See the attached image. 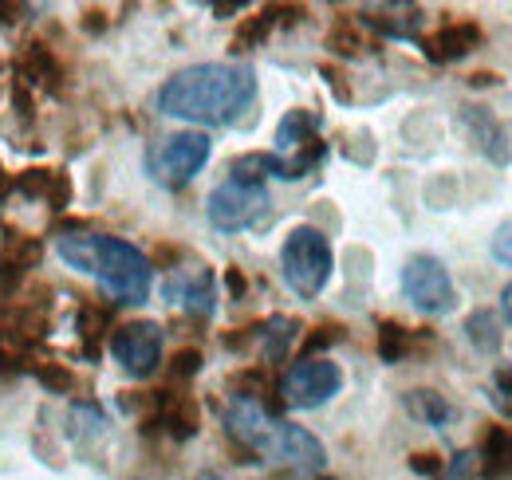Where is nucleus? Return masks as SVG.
<instances>
[{"label": "nucleus", "instance_id": "nucleus-31", "mask_svg": "<svg viewBox=\"0 0 512 480\" xmlns=\"http://www.w3.org/2000/svg\"><path fill=\"white\" fill-rule=\"evenodd\" d=\"M182 260V248L178 244H158L154 252H150V268H170V264H178Z\"/></svg>", "mask_w": 512, "mask_h": 480}, {"label": "nucleus", "instance_id": "nucleus-5", "mask_svg": "<svg viewBox=\"0 0 512 480\" xmlns=\"http://www.w3.org/2000/svg\"><path fill=\"white\" fill-rule=\"evenodd\" d=\"M213 142L201 130H182V134H166L146 150V174L158 181L162 189H182L190 185L201 166L209 162Z\"/></svg>", "mask_w": 512, "mask_h": 480}, {"label": "nucleus", "instance_id": "nucleus-38", "mask_svg": "<svg viewBox=\"0 0 512 480\" xmlns=\"http://www.w3.org/2000/svg\"><path fill=\"white\" fill-rule=\"evenodd\" d=\"M501 311H505V319L512 323V284L505 288V292H501Z\"/></svg>", "mask_w": 512, "mask_h": 480}, {"label": "nucleus", "instance_id": "nucleus-10", "mask_svg": "<svg viewBox=\"0 0 512 480\" xmlns=\"http://www.w3.org/2000/svg\"><path fill=\"white\" fill-rule=\"evenodd\" d=\"M166 300L178 303V307H186L190 315L197 319H209L213 315V307H217V280H213V272L209 268H190V272H174L170 280H166Z\"/></svg>", "mask_w": 512, "mask_h": 480}, {"label": "nucleus", "instance_id": "nucleus-12", "mask_svg": "<svg viewBox=\"0 0 512 480\" xmlns=\"http://www.w3.org/2000/svg\"><path fill=\"white\" fill-rule=\"evenodd\" d=\"M481 477L485 480H505L512 477V429L509 425H493L485 437H481Z\"/></svg>", "mask_w": 512, "mask_h": 480}, {"label": "nucleus", "instance_id": "nucleus-40", "mask_svg": "<svg viewBox=\"0 0 512 480\" xmlns=\"http://www.w3.org/2000/svg\"><path fill=\"white\" fill-rule=\"evenodd\" d=\"M193 480H225V477H217V473H197Z\"/></svg>", "mask_w": 512, "mask_h": 480}, {"label": "nucleus", "instance_id": "nucleus-36", "mask_svg": "<svg viewBox=\"0 0 512 480\" xmlns=\"http://www.w3.org/2000/svg\"><path fill=\"white\" fill-rule=\"evenodd\" d=\"M469 83L473 87H493V83H501V75L497 71H477V75H469Z\"/></svg>", "mask_w": 512, "mask_h": 480}, {"label": "nucleus", "instance_id": "nucleus-29", "mask_svg": "<svg viewBox=\"0 0 512 480\" xmlns=\"http://www.w3.org/2000/svg\"><path fill=\"white\" fill-rule=\"evenodd\" d=\"M67 197H71V181H67V174H60V170H56V174H52V185H48V197H44V201H48V205L60 213V209H67Z\"/></svg>", "mask_w": 512, "mask_h": 480}, {"label": "nucleus", "instance_id": "nucleus-27", "mask_svg": "<svg viewBox=\"0 0 512 480\" xmlns=\"http://www.w3.org/2000/svg\"><path fill=\"white\" fill-rule=\"evenodd\" d=\"M201 370V351H193V347H186V351H178L174 359H170V378H193Z\"/></svg>", "mask_w": 512, "mask_h": 480}, {"label": "nucleus", "instance_id": "nucleus-4", "mask_svg": "<svg viewBox=\"0 0 512 480\" xmlns=\"http://www.w3.org/2000/svg\"><path fill=\"white\" fill-rule=\"evenodd\" d=\"M280 268H284V280L296 296L312 300L320 296L331 280V268H335V256H331V244L320 229L312 225H296L288 237H284V248H280Z\"/></svg>", "mask_w": 512, "mask_h": 480}, {"label": "nucleus", "instance_id": "nucleus-35", "mask_svg": "<svg viewBox=\"0 0 512 480\" xmlns=\"http://www.w3.org/2000/svg\"><path fill=\"white\" fill-rule=\"evenodd\" d=\"M323 75L331 79V87H335V95H339V99H351V91H347V83H343V75H339L335 67H323Z\"/></svg>", "mask_w": 512, "mask_h": 480}, {"label": "nucleus", "instance_id": "nucleus-19", "mask_svg": "<svg viewBox=\"0 0 512 480\" xmlns=\"http://www.w3.org/2000/svg\"><path fill=\"white\" fill-rule=\"evenodd\" d=\"M410 351V331L394 319L379 323V359L383 362H402V355Z\"/></svg>", "mask_w": 512, "mask_h": 480}, {"label": "nucleus", "instance_id": "nucleus-9", "mask_svg": "<svg viewBox=\"0 0 512 480\" xmlns=\"http://www.w3.org/2000/svg\"><path fill=\"white\" fill-rule=\"evenodd\" d=\"M162 347H166V331L158 323H150V319L119 327L115 339H111V355L130 378H150L158 370V362H162Z\"/></svg>", "mask_w": 512, "mask_h": 480}, {"label": "nucleus", "instance_id": "nucleus-14", "mask_svg": "<svg viewBox=\"0 0 512 480\" xmlns=\"http://www.w3.org/2000/svg\"><path fill=\"white\" fill-rule=\"evenodd\" d=\"M363 24H371L383 36H414L422 24V12L418 8H367Z\"/></svg>", "mask_w": 512, "mask_h": 480}, {"label": "nucleus", "instance_id": "nucleus-2", "mask_svg": "<svg viewBox=\"0 0 512 480\" xmlns=\"http://www.w3.org/2000/svg\"><path fill=\"white\" fill-rule=\"evenodd\" d=\"M225 429H229V437L241 449L260 453L268 461H280V465H292L300 473H320L323 465H327V453H323L320 437H312L304 425L272 418L253 398H233L229 402Z\"/></svg>", "mask_w": 512, "mask_h": 480}, {"label": "nucleus", "instance_id": "nucleus-33", "mask_svg": "<svg viewBox=\"0 0 512 480\" xmlns=\"http://www.w3.org/2000/svg\"><path fill=\"white\" fill-rule=\"evenodd\" d=\"M225 284H229L233 300H245V292H249V280H245V272H241V268H229V272H225Z\"/></svg>", "mask_w": 512, "mask_h": 480}, {"label": "nucleus", "instance_id": "nucleus-41", "mask_svg": "<svg viewBox=\"0 0 512 480\" xmlns=\"http://www.w3.org/2000/svg\"><path fill=\"white\" fill-rule=\"evenodd\" d=\"M501 406H505V414L512 418V398H509V402H501Z\"/></svg>", "mask_w": 512, "mask_h": 480}, {"label": "nucleus", "instance_id": "nucleus-17", "mask_svg": "<svg viewBox=\"0 0 512 480\" xmlns=\"http://www.w3.org/2000/svg\"><path fill=\"white\" fill-rule=\"evenodd\" d=\"M296 331H300V323H296V319H288V315L268 319V323L260 327V335H264V359L268 362L284 359V355H288V347H292V339H296Z\"/></svg>", "mask_w": 512, "mask_h": 480}, {"label": "nucleus", "instance_id": "nucleus-23", "mask_svg": "<svg viewBox=\"0 0 512 480\" xmlns=\"http://www.w3.org/2000/svg\"><path fill=\"white\" fill-rule=\"evenodd\" d=\"M36 378H40V386H44L48 394H67V390L75 386V374L67 370L64 362H40V366H36Z\"/></svg>", "mask_w": 512, "mask_h": 480}, {"label": "nucleus", "instance_id": "nucleus-21", "mask_svg": "<svg viewBox=\"0 0 512 480\" xmlns=\"http://www.w3.org/2000/svg\"><path fill=\"white\" fill-rule=\"evenodd\" d=\"M107 319H111L107 307H95V303H83L79 307V335L87 339V351L91 355H95V339L107 331Z\"/></svg>", "mask_w": 512, "mask_h": 480}, {"label": "nucleus", "instance_id": "nucleus-28", "mask_svg": "<svg viewBox=\"0 0 512 480\" xmlns=\"http://www.w3.org/2000/svg\"><path fill=\"white\" fill-rule=\"evenodd\" d=\"M489 252H493V260H497V264L512 268V221H505V225L493 233V244H489Z\"/></svg>", "mask_w": 512, "mask_h": 480}, {"label": "nucleus", "instance_id": "nucleus-11", "mask_svg": "<svg viewBox=\"0 0 512 480\" xmlns=\"http://www.w3.org/2000/svg\"><path fill=\"white\" fill-rule=\"evenodd\" d=\"M481 40H485V36H481V28H477L473 20H449L434 36L422 40V52L434 63H453V60H465L469 52H477Z\"/></svg>", "mask_w": 512, "mask_h": 480}, {"label": "nucleus", "instance_id": "nucleus-7", "mask_svg": "<svg viewBox=\"0 0 512 480\" xmlns=\"http://www.w3.org/2000/svg\"><path fill=\"white\" fill-rule=\"evenodd\" d=\"M343 386V370L331 359H296L284 378H280V394L292 410H320L323 402H331Z\"/></svg>", "mask_w": 512, "mask_h": 480}, {"label": "nucleus", "instance_id": "nucleus-1", "mask_svg": "<svg viewBox=\"0 0 512 480\" xmlns=\"http://www.w3.org/2000/svg\"><path fill=\"white\" fill-rule=\"evenodd\" d=\"M256 99V71L245 63H193L166 79L158 111L197 126H229Z\"/></svg>", "mask_w": 512, "mask_h": 480}, {"label": "nucleus", "instance_id": "nucleus-15", "mask_svg": "<svg viewBox=\"0 0 512 480\" xmlns=\"http://www.w3.org/2000/svg\"><path fill=\"white\" fill-rule=\"evenodd\" d=\"M20 75H28L32 83H44L48 91H60V63L52 56V48L48 44H28V52H24V63H20Z\"/></svg>", "mask_w": 512, "mask_h": 480}, {"label": "nucleus", "instance_id": "nucleus-3", "mask_svg": "<svg viewBox=\"0 0 512 480\" xmlns=\"http://www.w3.org/2000/svg\"><path fill=\"white\" fill-rule=\"evenodd\" d=\"M60 256L71 268L91 272L107 296L119 303H146L150 296V256L119 237H60Z\"/></svg>", "mask_w": 512, "mask_h": 480}, {"label": "nucleus", "instance_id": "nucleus-18", "mask_svg": "<svg viewBox=\"0 0 512 480\" xmlns=\"http://www.w3.org/2000/svg\"><path fill=\"white\" fill-rule=\"evenodd\" d=\"M406 410L414 418H422L426 425H446L453 418V406H449L438 390H410L406 394Z\"/></svg>", "mask_w": 512, "mask_h": 480}, {"label": "nucleus", "instance_id": "nucleus-32", "mask_svg": "<svg viewBox=\"0 0 512 480\" xmlns=\"http://www.w3.org/2000/svg\"><path fill=\"white\" fill-rule=\"evenodd\" d=\"M493 386H497L501 402H509L512 398V362H501V366L493 370ZM497 394H493V398H497Z\"/></svg>", "mask_w": 512, "mask_h": 480}, {"label": "nucleus", "instance_id": "nucleus-13", "mask_svg": "<svg viewBox=\"0 0 512 480\" xmlns=\"http://www.w3.org/2000/svg\"><path fill=\"white\" fill-rule=\"evenodd\" d=\"M316 126H320V119L312 111H288L276 126V158H292L304 146H312L316 142Z\"/></svg>", "mask_w": 512, "mask_h": 480}, {"label": "nucleus", "instance_id": "nucleus-25", "mask_svg": "<svg viewBox=\"0 0 512 480\" xmlns=\"http://www.w3.org/2000/svg\"><path fill=\"white\" fill-rule=\"evenodd\" d=\"M52 174H56V170H24V174L16 178V189H20L24 197H48Z\"/></svg>", "mask_w": 512, "mask_h": 480}, {"label": "nucleus", "instance_id": "nucleus-6", "mask_svg": "<svg viewBox=\"0 0 512 480\" xmlns=\"http://www.w3.org/2000/svg\"><path fill=\"white\" fill-rule=\"evenodd\" d=\"M205 213H209V225L221 229V233L253 229L256 221L268 213V189H264V181H241V178L221 181L209 193Z\"/></svg>", "mask_w": 512, "mask_h": 480}, {"label": "nucleus", "instance_id": "nucleus-34", "mask_svg": "<svg viewBox=\"0 0 512 480\" xmlns=\"http://www.w3.org/2000/svg\"><path fill=\"white\" fill-rule=\"evenodd\" d=\"M83 28H87L91 36H99V32L107 28V16H103L99 8H87V12H83Z\"/></svg>", "mask_w": 512, "mask_h": 480}, {"label": "nucleus", "instance_id": "nucleus-20", "mask_svg": "<svg viewBox=\"0 0 512 480\" xmlns=\"http://www.w3.org/2000/svg\"><path fill=\"white\" fill-rule=\"evenodd\" d=\"M327 48L335 56H359L363 52V36H359V24L351 20H339L331 32H327Z\"/></svg>", "mask_w": 512, "mask_h": 480}, {"label": "nucleus", "instance_id": "nucleus-39", "mask_svg": "<svg viewBox=\"0 0 512 480\" xmlns=\"http://www.w3.org/2000/svg\"><path fill=\"white\" fill-rule=\"evenodd\" d=\"M8 185H12V181H8V174H4V170H0V197H4V193H8Z\"/></svg>", "mask_w": 512, "mask_h": 480}, {"label": "nucleus", "instance_id": "nucleus-16", "mask_svg": "<svg viewBox=\"0 0 512 480\" xmlns=\"http://www.w3.org/2000/svg\"><path fill=\"white\" fill-rule=\"evenodd\" d=\"M465 335H469V343H473L477 351L497 355V351H501V323H497V311H489V307L473 311V315L465 319Z\"/></svg>", "mask_w": 512, "mask_h": 480}, {"label": "nucleus", "instance_id": "nucleus-30", "mask_svg": "<svg viewBox=\"0 0 512 480\" xmlns=\"http://www.w3.org/2000/svg\"><path fill=\"white\" fill-rule=\"evenodd\" d=\"M410 469L422 473V477H442V461H438V453H414V457H410Z\"/></svg>", "mask_w": 512, "mask_h": 480}, {"label": "nucleus", "instance_id": "nucleus-26", "mask_svg": "<svg viewBox=\"0 0 512 480\" xmlns=\"http://www.w3.org/2000/svg\"><path fill=\"white\" fill-rule=\"evenodd\" d=\"M477 477H481L477 453H457V457L449 461V469L442 473V480H477Z\"/></svg>", "mask_w": 512, "mask_h": 480}, {"label": "nucleus", "instance_id": "nucleus-8", "mask_svg": "<svg viewBox=\"0 0 512 480\" xmlns=\"http://www.w3.org/2000/svg\"><path fill=\"white\" fill-rule=\"evenodd\" d=\"M402 292L406 300L414 303L418 311L426 315H446L449 307L457 303V292H453V280H449L446 264L430 252H418L406 260L402 268Z\"/></svg>", "mask_w": 512, "mask_h": 480}, {"label": "nucleus", "instance_id": "nucleus-22", "mask_svg": "<svg viewBox=\"0 0 512 480\" xmlns=\"http://www.w3.org/2000/svg\"><path fill=\"white\" fill-rule=\"evenodd\" d=\"M272 24H276V20H272V12H268V8H264L260 16H249V20L241 24V32H237L233 48H237V52H249V48H256V44H260V40L272 32Z\"/></svg>", "mask_w": 512, "mask_h": 480}, {"label": "nucleus", "instance_id": "nucleus-37", "mask_svg": "<svg viewBox=\"0 0 512 480\" xmlns=\"http://www.w3.org/2000/svg\"><path fill=\"white\" fill-rule=\"evenodd\" d=\"M20 20V4H0V24H16Z\"/></svg>", "mask_w": 512, "mask_h": 480}, {"label": "nucleus", "instance_id": "nucleus-24", "mask_svg": "<svg viewBox=\"0 0 512 480\" xmlns=\"http://www.w3.org/2000/svg\"><path fill=\"white\" fill-rule=\"evenodd\" d=\"M343 339V327L339 323H320V327H312V335L304 339V355L300 359H320V351H327L331 343H339Z\"/></svg>", "mask_w": 512, "mask_h": 480}]
</instances>
